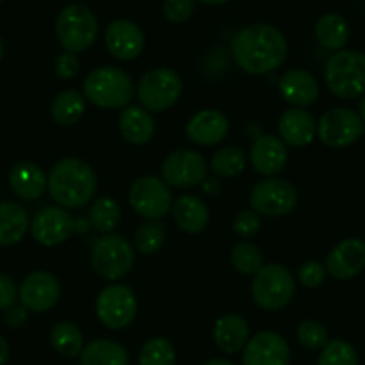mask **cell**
Segmentation results:
<instances>
[{"mask_svg":"<svg viewBox=\"0 0 365 365\" xmlns=\"http://www.w3.org/2000/svg\"><path fill=\"white\" fill-rule=\"evenodd\" d=\"M235 63L251 76H265L283 65L289 45L279 29L269 24H252L238 31L231 43Z\"/></svg>","mask_w":365,"mask_h":365,"instance_id":"cell-1","label":"cell"},{"mask_svg":"<svg viewBox=\"0 0 365 365\" xmlns=\"http://www.w3.org/2000/svg\"><path fill=\"white\" fill-rule=\"evenodd\" d=\"M96 170L79 158H65L51 168L47 175V190L61 208H83L97 194Z\"/></svg>","mask_w":365,"mask_h":365,"instance_id":"cell-2","label":"cell"},{"mask_svg":"<svg viewBox=\"0 0 365 365\" xmlns=\"http://www.w3.org/2000/svg\"><path fill=\"white\" fill-rule=\"evenodd\" d=\"M135 84L129 73L118 66H97L86 76L83 96L103 110H124L135 97Z\"/></svg>","mask_w":365,"mask_h":365,"instance_id":"cell-3","label":"cell"},{"mask_svg":"<svg viewBox=\"0 0 365 365\" xmlns=\"http://www.w3.org/2000/svg\"><path fill=\"white\" fill-rule=\"evenodd\" d=\"M324 81L328 90L339 99H358L365 96V54L342 48L326 61Z\"/></svg>","mask_w":365,"mask_h":365,"instance_id":"cell-4","label":"cell"},{"mask_svg":"<svg viewBox=\"0 0 365 365\" xmlns=\"http://www.w3.org/2000/svg\"><path fill=\"white\" fill-rule=\"evenodd\" d=\"M296 294L294 274L279 263L263 265L251 283V297L256 307L267 312H279L292 301Z\"/></svg>","mask_w":365,"mask_h":365,"instance_id":"cell-5","label":"cell"},{"mask_svg":"<svg viewBox=\"0 0 365 365\" xmlns=\"http://www.w3.org/2000/svg\"><path fill=\"white\" fill-rule=\"evenodd\" d=\"M56 38L68 52L88 51L99 36V20L96 13L83 4H68L56 19Z\"/></svg>","mask_w":365,"mask_h":365,"instance_id":"cell-6","label":"cell"},{"mask_svg":"<svg viewBox=\"0 0 365 365\" xmlns=\"http://www.w3.org/2000/svg\"><path fill=\"white\" fill-rule=\"evenodd\" d=\"M90 265L99 278L118 282L131 272L135 265V249L122 235H103L91 247Z\"/></svg>","mask_w":365,"mask_h":365,"instance_id":"cell-7","label":"cell"},{"mask_svg":"<svg viewBox=\"0 0 365 365\" xmlns=\"http://www.w3.org/2000/svg\"><path fill=\"white\" fill-rule=\"evenodd\" d=\"M140 106L150 113H163L170 110L182 96V79L175 70L160 66L140 77L136 86Z\"/></svg>","mask_w":365,"mask_h":365,"instance_id":"cell-8","label":"cell"},{"mask_svg":"<svg viewBox=\"0 0 365 365\" xmlns=\"http://www.w3.org/2000/svg\"><path fill=\"white\" fill-rule=\"evenodd\" d=\"M299 195L292 182L287 179L267 178L258 181L249 194L252 212L265 217H283L294 212Z\"/></svg>","mask_w":365,"mask_h":365,"instance_id":"cell-9","label":"cell"},{"mask_svg":"<svg viewBox=\"0 0 365 365\" xmlns=\"http://www.w3.org/2000/svg\"><path fill=\"white\" fill-rule=\"evenodd\" d=\"M129 205L143 219H163L172 210L170 187L156 175H142L129 188Z\"/></svg>","mask_w":365,"mask_h":365,"instance_id":"cell-10","label":"cell"},{"mask_svg":"<svg viewBox=\"0 0 365 365\" xmlns=\"http://www.w3.org/2000/svg\"><path fill=\"white\" fill-rule=\"evenodd\" d=\"M138 303L125 285H108L97 296L96 314L108 329H124L135 321Z\"/></svg>","mask_w":365,"mask_h":365,"instance_id":"cell-11","label":"cell"},{"mask_svg":"<svg viewBox=\"0 0 365 365\" xmlns=\"http://www.w3.org/2000/svg\"><path fill=\"white\" fill-rule=\"evenodd\" d=\"M365 131L358 111L351 108H333L326 111L317 124V136L326 147L342 149L353 145Z\"/></svg>","mask_w":365,"mask_h":365,"instance_id":"cell-12","label":"cell"},{"mask_svg":"<svg viewBox=\"0 0 365 365\" xmlns=\"http://www.w3.org/2000/svg\"><path fill=\"white\" fill-rule=\"evenodd\" d=\"M208 163L192 149H179L168 154L161 163V179L168 187L194 188L206 181Z\"/></svg>","mask_w":365,"mask_h":365,"instance_id":"cell-13","label":"cell"},{"mask_svg":"<svg viewBox=\"0 0 365 365\" xmlns=\"http://www.w3.org/2000/svg\"><path fill=\"white\" fill-rule=\"evenodd\" d=\"M76 222L66 208L61 206H45L34 215L31 222V235L38 244L45 247H54L63 244L76 233Z\"/></svg>","mask_w":365,"mask_h":365,"instance_id":"cell-14","label":"cell"},{"mask_svg":"<svg viewBox=\"0 0 365 365\" xmlns=\"http://www.w3.org/2000/svg\"><path fill=\"white\" fill-rule=\"evenodd\" d=\"M59 297H61V285L54 274L47 270L31 272L19 289V299L22 307L34 314H45L52 310L58 304Z\"/></svg>","mask_w":365,"mask_h":365,"instance_id":"cell-15","label":"cell"},{"mask_svg":"<svg viewBox=\"0 0 365 365\" xmlns=\"http://www.w3.org/2000/svg\"><path fill=\"white\" fill-rule=\"evenodd\" d=\"M290 346L279 333L259 331L242 351V365H290Z\"/></svg>","mask_w":365,"mask_h":365,"instance_id":"cell-16","label":"cell"},{"mask_svg":"<svg viewBox=\"0 0 365 365\" xmlns=\"http://www.w3.org/2000/svg\"><path fill=\"white\" fill-rule=\"evenodd\" d=\"M324 267L331 278L353 279L365 269V242L356 237L340 240L326 256Z\"/></svg>","mask_w":365,"mask_h":365,"instance_id":"cell-17","label":"cell"},{"mask_svg":"<svg viewBox=\"0 0 365 365\" xmlns=\"http://www.w3.org/2000/svg\"><path fill=\"white\" fill-rule=\"evenodd\" d=\"M104 43L120 61H133L138 58L145 47V36L140 26L125 19H118L108 26L106 34H104Z\"/></svg>","mask_w":365,"mask_h":365,"instance_id":"cell-18","label":"cell"},{"mask_svg":"<svg viewBox=\"0 0 365 365\" xmlns=\"http://www.w3.org/2000/svg\"><path fill=\"white\" fill-rule=\"evenodd\" d=\"M249 160H251L252 168L259 175L272 178L285 168L287 160H289V149L279 136L262 135L252 143Z\"/></svg>","mask_w":365,"mask_h":365,"instance_id":"cell-19","label":"cell"},{"mask_svg":"<svg viewBox=\"0 0 365 365\" xmlns=\"http://www.w3.org/2000/svg\"><path fill=\"white\" fill-rule=\"evenodd\" d=\"M230 131V120L219 110H202L195 113L187 124L190 142L201 147H212L222 142Z\"/></svg>","mask_w":365,"mask_h":365,"instance_id":"cell-20","label":"cell"},{"mask_svg":"<svg viewBox=\"0 0 365 365\" xmlns=\"http://www.w3.org/2000/svg\"><path fill=\"white\" fill-rule=\"evenodd\" d=\"M278 133L287 145L307 147L317 135V122L304 108H290L279 117Z\"/></svg>","mask_w":365,"mask_h":365,"instance_id":"cell-21","label":"cell"},{"mask_svg":"<svg viewBox=\"0 0 365 365\" xmlns=\"http://www.w3.org/2000/svg\"><path fill=\"white\" fill-rule=\"evenodd\" d=\"M283 101L294 108H307L319 97V83L310 72L303 68H292L282 76L278 83Z\"/></svg>","mask_w":365,"mask_h":365,"instance_id":"cell-22","label":"cell"},{"mask_svg":"<svg viewBox=\"0 0 365 365\" xmlns=\"http://www.w3.org/2000/svg\"><path fill=\"white\" fill-rule=\"evenodd\" d=\"M172 219L175 226L188 235H199L208 227V205L197 195H181L172 202Z\"/></svg>","mask_w":365,"mask_h":365,"instance_id":"cell-23","label":"cell"},{"mask_svg":"<svg viewBox=\"0 0 365 365\" xmlns=\"http://www.w3.org/2000/svg\"><path fill=\"white\" fill-rule=\"evenodd\" d=\"M9 187L16 197L36 201L47 190V175L33 161H20L9 170Z\"/></svg>","mask_w":365,"mask_h":365,"instance_id":"cell-24","label":"cell"},{"mask_svg":"<svg viewBox=\"0 0 365 365\" xmlns=\"http://www.w3.org/2000/svg\"><path fill=\"white\" fill-rule=\"evenodd\" d=\"M118 129L125 142L133 145H145L153 140L156 124L153 113L143 106H125L118 117Z\"/></svg>","mask_w":365,"mask_h":365,"instance_id":"cell-25","label":"cell"},{"mask_svg":"<svg viewBox=\"0 0 365 365\" xmlns=\"http://www.w3.org/2000/svg\"><path fill=\"white\" fill-rule=\"evenodd\" d=\"M249 336V324L242 315L238 314H226L217 319L213 326V342L219 347V351L226 354L238 353L244 349L247 344Z\"/></svg>","mask_w":365,"mask_h":365,"instance_id":"cell-26","label":"cell"},{"mask_svg":"<svg viewBox=\"0 0 365 365\" xmlns=\"http://www.w3.org/2000/svg\"><path fill=\"white\" fill-rule=\"evenodd\" d=\"M29 213L22 205L13 201L0 202V245H15L29 231Z\"/></svg>","mask_w":365,"mask_h":365,"instance_id":"cell-27","label":"cell"},{"mask_svg":"<svg viewBox=\"0 0 365 365\" xmlns=\"http://www.w3.org/2000/svg\"><path fill=\"white\" fill-rule=\"evenodd\" d=\"M81 365H129V353L117 340L96 339L83 347Z\"/></svg>","mask_w":365,"mask_h":365,"instance_id":"cell-28","label":"cell"},{"mask_svg":"<svg viewBox=\"0 0 365 365\" xmlns=\"http://www.w3.org/2000/svg\"><path fill=\"white\" fill-rule=\"evenodd\" d=\"M351 36L349 24L336 13H326L315 24V40L322 48L331 52L342 51Z\"/></svg>","mask_w":365,"mask_h":365,"instance_id":"cell-29","label":"cell"},{"mask_svg":"<svg viewBox=\"0 0 365 365\" xmlns=\"http://www.w3.org/2000/svg\"><path fill=\"white\" fill-rule=\"evenodd\" d=\"M86 111V97L77 90H65L54 97L51 104L52 120L63 128L76 125Z\"/></svg>","mask_w":365,"mask_h":365,"instance_id":"cell-30","label":"cell"},{"mask_svg":"<svg viewBox=\"0 0 365 365\" xmlns=\"http://www.w3.org/2000/svg\"><path fill=\"white\" fill-rule=\"evenodd\" d=\"M51 346L58 354L65 358L81 356L84 347V336L76 322L61 321L52 328Z\"/></svg>","mask_w":365,"mask_h":365,"instance_id":"cell-31","label":"cell"},{"mask_svg":"<svg viewBox=\"0 0 365 365\" xmlns=\"http://www.w3.org/2000/svg\"><path fill=\"white\" fill-rule=\"evenodd\" d=\"M88 220H90V226L99 231V233H113L122 222L120 205L113 197L96 199V201L91 202Z\"/></svg>","mask_w":365,"mask_h":365,"instance_id":"cell-32","label":"cell"},{"mask_svg":"<svg viewBox=\"0 0 365 365\" xmlns=\"http://www.w3.org/2000/svg\"><path fill=\"white\" fill-rule=\"evenodd\" d=\"M247 165L244 150L238 147H222L217 150L210 161V168L220 179H233L244 172Z\"/></svg>","mask_w":365,"mask_h":365,"instance_id":"cell-33","label":"cell"},{"mask_svg":"<svg viewBox=\"0 0 365 365\" xmlns=\"http://www.w3.org/2000/svg\"><path fill=\"white\" fill-rule=\"evenodd\" d=\"M167 240V227L160 220H147L135 231V249L143 256L156 255Z\"/></svg>","mask_w":365,"mask_h":365,"instance_id":"cell-34","label":"cell"},{"mask_svg":"<svg viewBox=\"0 0 365 365\" xmlns=\"http://www.w3.org/2000/svg\"><path fill=\"white\" fill-rule=\"evenodd\" d=\"M175 347L165 336H153L142 346L138 365H175Z\"/></svg>","mask_w":365,"mask_h":365,"instance_id":"cell-35","label":"cell"},{"mask_svg":"<svg viewBox=\"0 0 365 365\" xmlns=\"http://www.w3.org/2000/svg\"><path fill=\"white\" fill-rule=\"evenodd\" d=\"M231 265L244 276H255L265 265V258L258 245L251 242H240L231 251Z\"/></svg>","mask_w":365,"mask_h":365,"instance_id":"cell-36","label":"cell"},{"mask_svg":"<svg viewBox=\"0 0 365 365\" xmlns=\"http://www.w3.org/2000/svg\"><path fill=\"white\" fill-rule=\"evenodd\" d=\"M317 365H358V353L347 340L333 339L321 349Z\"/></svg>","mask_w":365,"mask_h":365,"instance_id":"cell-37","label":"cell"},{"mask_svg":"<svg viewBox=\"0 0 365 365\" xmlns=\"http://www.w3.org/2000/svg\"><path fill=\"white\" fill-rule=\"evenodd\" d=\"M296 335L301 346L310 351H321L329 342L326 326L321 321H315V319H307V321L301 322L297 326Z\"/></svg>","mask_w":365,"mask_h":365,"instance_id":"cell-38","label":"cell"},{"mask_svg":"<svg viewBox=\"0 0 365 365\" xmlns=\"http://www.w3.org/2000/svg\"><path fill=\"white\" fill-rule=\"evenodd\" d=\"M195 11V0H165L163 16L170 24L187 22Z\"/></svg>","mask_w":365,"mask_h":365,"instance_id":"cell-39","label":"cell"},{"mask_svg":"<svg viewBox=\"0 0 365 365\" xmlns=\"http://www.w3.org/2000/svg\"><path fill=\"white\" fill-rule=\"evenodd\" d=\"M326 274L328 272H326L324 263L310 259V262L303 263L299 267V270H297V279L307 289H317V287H321L324 283Z\"/></svg>","mask_w":365,"mask_h":365,"instance_id":"cell-40","label":"cell"},{"mask_svg":"<svg viewBox=\"0 0 365 365\" xmlns=\"http://www.w3.org/2000/svg\"><path fill=\"white\" fill-rule=\"evenodd\" d=\"M259 215L252 210H242L237 213L233 220V231L240 238H251L259 231Z\"/></svg>","mask_w":365,"mask_h":365,"instance_id":"cell-41","label":"cell"},{"mask_svg":"<svg viewBox=\"0 0 365 365\" xmlns=\"http://www.w3.org/2000/svg\"><path fill=\"white\" fill-rule=\"evenodd\" d=\"M81 70V59L76 52H61L54 59V73L59 79H73Z\"/></svg>","mask_w":365,"mask_h":365,"instance_id":"cell-42","label":"cell"},{"mask_svg":"<svg viewBox=\"0 0 365 365\" xmlns=\"http://www.w3.org/2000/svg\"><path fill=\"white\" fill-rule=\"evenodd\" d=\"M16 299H19V287L15 279L9 278L8 274L0 272V310L15 307Z\"/></svg>","mask_w":365,"mask_h":365,"instance_id":"cell-43","label":"cell"},{"mask_svg":"<svg viewBox=\"0 0 365 365\" xmlns=\"http://www.w3.org/2000/svg\"><path fill=\"white\" fill-rule=\"evenodd\" d=\"M27 308L26 307H11L6 310V324L9 326V328H20V326L26 324L27 321Z\"/></svg>","mask_w":365,"mask_h":365,"instance_id":"cell-44","label":"cell"},{"mask_svg":"<svg viewBox=\"0 0 365 365\" xmlns=\"http://www.w3.org/2000/svg\"><path fill=\"white\" fill-rule=\"evenodd\" d=\"M9 354H11V351H9L8 340L0 335V365H4L9 360Z\"/></svg>","mask_w":365,"mask_h":365,"instance_id":"cell-45","label":"cell"},{"mask_svg":"<svg viewBox=\"0 0 365 365\" xmlns=\"http://www.w3.org/2000/svg\"><path fill=\"white\" fill-rule=\"evenodd\" d=\"M202 365H237V364H233V361L226 360V358H212V360L205 361V364H202Z\"/></svg>","mask_w":365,"mask_h":365,"instance_id":"cell-46","label":"cell"},{"mask_svg":"<svg viewBox=\"0 0 365 365\" xmlns=\"http://www.w3.org/2000/svg\"><path fill=\"white\" fill-rule=\"evenodd\" d=\"M197 2H201V4H206V6H222L226 4L227 0H197Z\"/></svg>","mask_w":365,"mask_h":365,"instance_id":"cell-47","label":"cell"},{"mask_svg":"<svg viewBox=\"0 0 365 365\" xmlns=\"http://www.w3.org/2000/svg\"><path fill=\"white\" fill-rule=\"evenodd\" d=\"M358 115H360L361 122H364V125H365V96L361 97V101H360V106H358Z\"/></svg>","mask_w":365,"mask_h":365,"instance_id":"cell-48","label":"cell"},{"mask_svg":"<svg viewBox=\"0 0 365 365\" xmlns=\"http://www.w3.org/2000/svg\"><path fill=\"white\" fill-rule=\"evenodd\" d=\"M4 58V41H2V38H0V59Z\"/></svg>","mask_w":365,"mask_h":365,"instance_id":"cell-49","label":"cell"},{"mask_svg":"<svg viewBox=\"0 0 365 365\" xmlns=\"http://www.w3.org/2000/svg\"><path fill=\"white\" fill-rule=\"evenodd\" d=\"M0 2H2V0H0Z\"/></svg>","mask_w":365,"mask_h":365,"instance_id":"cell-50","label":"cell"}]
</instances>
